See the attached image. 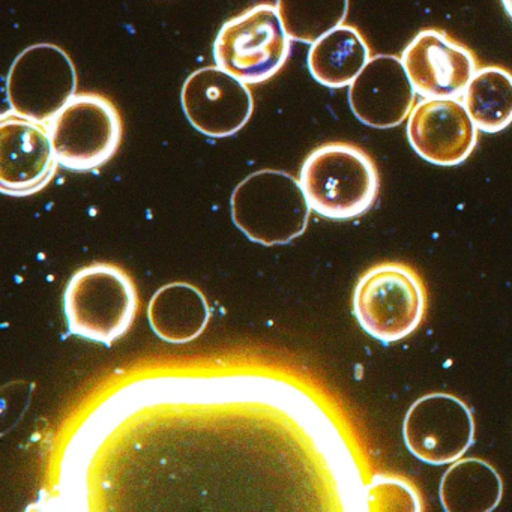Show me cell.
Here are the masks:
<instances>
[{
    "mask_svg": "<svg viewBox=\"0 0 512 512\" xmlns=\"http://www.w3.org/2000/svg\"><path fill=\"white\" fill-rule=\"evenodd\" d=\"M310 208L331 220L365 214L379 194L373 158L353 143L331 142L310 152L299 172Z\"/></svg>",
    "mask_w": 512,
    "mask_h": 512,
    "instance_id": "6da1fadb",
    "label": "cell"
},
{
    "mask_svg": "<svg viewBox=\"0 0 512 512\" xmlns=\"http://www.w3.org/2000/svg\"><path fill=\"white\" fill-rule=\"evenodd\" d=\"M236 227L259 244H287L301 236L310 203L301 182L281 170H259L235 188L230 200Z\"/></svg>",
    "mask_w": 512,
    "mask_h": 512,
    "instance_id": "7a4b0ae2",
    "label": "cell"
},
{
    "mask_svg": "<svg viewBox=\"0 0 512 512\" xmlns=\"http://www.w3.org/2000/svg\"><path fill=\"white\" fill-rule=\"evenodd\" d=\"M64 311L71 334L110 346L133 325L136 287L122 269L109 263L86 266L65 289Z\"/></svg>",
    "mask_w": 512,
    "mask_h": 512,
    "instance_id": "3957f363",
    "label": "cell"
},
{
    "mask_svg": "<svg viewBox=\"0 0 512 512\" xmlns=\"http://www.w3.org/2000/svg\"><path fill=\"white\" fill-rule=\"evenodd\" d=\"M361 328L385 344L418 329L425 314V290L418 274L401 263H382L362 275L353 293Z\"/></svg>",
    "mask_w": 512,
    "mask_h": 512,
    "instance_id": "277c9868",
    "label": "cell"
},
{
    "mask_svg": "<svg viewBox=\"0 0 512 512\" xmlns=\"http://www.w3.org/2000/svg\"><path fill=\"white\" fill-rule=\"evenodd\" d=\"M290 41L277 7L257 4L221 26L214 41V61L247 85H259L286 65Z\"/></svg>",
    "mask_w": 512,
    "mask_h": 512,
    "instance_id": "5b68a950",
    "label": "cell"
},
{
    "mask_svg": "<svg viewBox=\"0 0 512 512\" xmlns=\"http://www.w3.org/2000/svg\"><path fill=\"white\" fill-rule=\"evenodd\" d=\"M47 127L56 161L71 172H92L112 160L124 131L115 104L95 92L73 95Z\"/></svg>",
    "mask_w": 512,
    "mask_h": 512,
    "instance_id": "8992f818",
    "label": "cell"
},
{
    "mask_svg": "<svg viewBox=\"0 0 512 512\" xmlns=\"http://www.w3.org/2000/svg\"><path fill=\"white\" fill-rule=\"evenodd\" d=\"M77 71L73 59L55 44H35L23 50L11 65L7 97L17 115L49 124L76 95Z\"/></svg>",
    "mask_w": 512,
    "mask_h": 512,
    "instance_id": "52a82bcc",
    "label": "cell"
},
{
    "mask_svg": "<svg viewBox=\"0 0 512 512\" xmlns=\"http://www.w3.org/2000/svg\"><path fill=\"white\" fill-rule=\"evenodd\" d=\"M403 437L410 454L422 463L442 466L460 460L475 442V421L455 395L433 392L407 410Z\"/></svg>",
    "mask_w": 512,
    "mask_h": 512,
    "instance_id": "ba28073f",
    "label": "cell"
},
{
    "mask_svg": "<svg viewBox=\"0 0 512 512\" xmlns=\"http://www.w3.org/2000/svg\"><path fill=\"white\" fill-rule=\"evenodd\" d=\"M181 104L188 122L212 139L235 136L250 121L254 110L247 83L217 65L200 68L187 77Z\"/></svg>",
    "mask_w": 512,
    "mask_h": 512,
    "instance_id": "9c48e42d",
    "label": "cell"
},
{
    "mask_svg": "<svg viewBox=\"0 0 512 512\" xmlns=\"http://www.w3.org/2000/svg\"><path fill=\"white\" fill-rule=\"evenodd\" d=\"M56 161L47 124L7 112L0 119V188L10 196H31L55 175Z\"/></svg>",
    "mask_w": 512,
    "mask_h": 512,
    "instance_id": "30bf717a",
    "label": "cell"
},
{
    "mask_svg": "<svg viewBox=\"0 0 512 512\" xmlns=\"http://www.w3.org/2000/svg\"><path fill=\"white\" fill-rule=\"evenodd\" d=\"M478 128L458 98H424L407 118L413 151L440 167L463 164L475 151Z\"/></svg>",
    "mask_w": 512,
    "mask_h": 512,
    "instance_id": "8fae6325",
    "label": "cell"
},
{
    "mask_svg": "<svg viewBox=\"0 0 512 512\" xmlns=\"http://www.w3.org/2000/svg\"><path fill=\"white\" fill-rule=\"evenodd\" d=\"M401 62L422 98L463 97L478 71L475 55L439 29L419 32L401 53Z\"/></svg>",
    "mask_w": 512,
    "mask_h": 512,
    "instance_id": "7c38bea8",
    "label": "cell"
},
{
    "mask_svg": "<svg viewBox=\"0 0 512 512\" xmlns=\"http://www.w3.org/2000/svg\"><path fill=\"white\" fill-rule=\"evenodd\" d=\"M416 95L401 58L377 55L350 83L349 106L361 124L389 130L407 121Z\"/></svg>",
    "mask_w": 512,
    "mask_h": 512,
    "instance_id": "4fadbf2b",
    "label": "cell"
},
{
    "mask_svg": "<svg viewBox=\"0 0 512 512\" xmlns=\"http://www.w3.org/2000/svg\"><path fill=\"white\" fill-rule=\"evenodd\" d=\"M148 317L161 340L185 344L205 331L211 310L205 295L193 284L172 283L152 296Z\"/></svg>",
    "mask_w": 512,
    "mask_h": 512,
    "instance_id": "5bb4252c",
    "label": "cell"
},
{
    "mask_svg": "<svg viewBox=\"0 0 512 512\" xmlns=\"http://www.w3.org/2000/svg\"><path fill=\"white\" fill-rule=\"evenodd\" d=\"M370 59V46L361 32L343 23L311 44L307 64L319 85L341 89L350 86Z\"/></svg>",
    "mask_w": 512,
    "mask_h": 512,
    "instance_id": "9a60e30c",
    "label": "cell"
},
{
    "mask_svg": "<svg viewBox=\"0 0 512 512\" xmlns=\"http://www.w3.org/2000/svg\"><path fill=\"white\" fill-rule=\"evenodd\" d=\"M502 494L497 470L475 457L451 463L439 485L440 502L448 512H490L497 508Z\"/></svg>",
    "mask_w": 512,
    "mask_h": 512,
    "instance_id": "2e32d148",
    "label": "cell"
},
{
    "mask_svg": "<svg viewBox=\"0 0 512 512\" xmlns=\"http://www.w3.org/2000/svg\"><path fill=\"white\" fill-rule=\"evenodd\" d=\"M473 124L485 134H497L512 124V74L502 67L478 68L463 94Z\"/></svg>",
    "mask_w": 512,
    "mask_h": 512,
    "instance_id": "e0dca14e",
    "label": "cell"
},
{
    "mask_svg": "<svg viewBox=\"0 0 512 512\" xmlns=\"http://www.w3.org/2000/svg\"><path fill=\"white\" fill-rule=\"evenodd\" d=\"M275 7L293 41L313 44L346 22L350 0H277Z\"/></svg>",
    "mask_w": 512,
    "mask_h": 512,
    "instance_id": "ac0fdd59",
    "label": "cell"
},
{
    "mask_svg": "<svg viewBox=\"0 0 512 512\" xmlns=\"http://www.w3.org/2000/svg\"><path fill=\"white\" fill-rule=\"evenodd\" d=\"M367 508L379 512L422 511L418 490L397 475H374L367 487Z\"/></svg>",
    "mask_w": 512,
    "mask_h": 512,
    "instance_id": "d6986e66",
    "label": "cell"
},
{
    "mask_svg": "<svg viewBox=\"0 0 512 512\" xmlns=\"http://www.w3.org/2000/svg\"><path fill=\"white\" fill-rule=\"evenodd\" d=\"M503 8H505L506 14L511 17L512 20V0H502Z\"/></svg>",
    "mask_w": 512,
    "mask_h": 512,
    "instance_id": "ffe728a7",
    "label": "cell"
}]
</instances>
